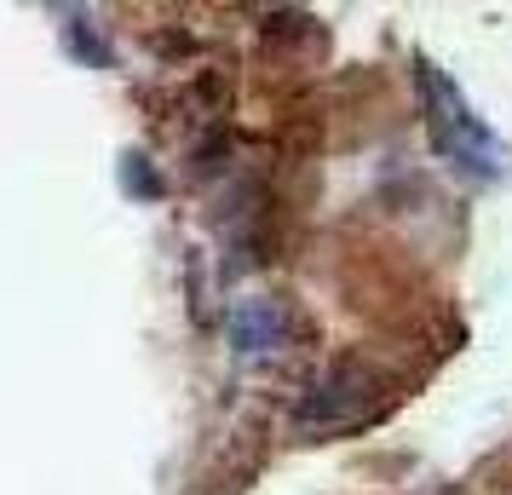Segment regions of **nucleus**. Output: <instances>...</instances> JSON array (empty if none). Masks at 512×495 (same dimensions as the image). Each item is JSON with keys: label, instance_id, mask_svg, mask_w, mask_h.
I'll list each match as a JSON object with an SVG mask.
<instances>
[{"label": "nucleus", "instance_id": "2", "mask_svg": "<svg viewBox=\"0 0 512 495\" xmlns=\"http://www.w3.org/2000/svg\"><path fill=\"white\" fill-rule=\"evenodd\" d=\"M231 334H236V352L259 357V352H277L282 334H288V317L271 300H248V306L231 311Z\"/></svg>", "mask_w": 512, "mask_h": 495}, {"label": "nucleus", "instance_id": "1", "mask_svg": "<svg viewBox=\"0 0 512 495\" xmlns=\"http://www.w3.org/2000/svg\"><path fill=\"white\" fill-rule=\"evenodd\" d=\"M420 104H426V127H432V144H438L449 162L472 167V173H501V150L489 139V127L472 110L455 81H443L438 64H420Z\"/></svg>", "mask_w": 512, "mask_h": 495}, {"label": "nucleus", "instance_id": "3", "mask_svg": "<svg viewBox=\"0 0 512 495\" xmlns=\"http://www.w3.org/2000/svg\"><path fill=\"white\" fill-rule=\"evenodd\" d=\"M363 415V380L357 386H340V380H323V386H311V398L300 403V426L311 432H328V426H346V421H357Z\"/></svg>", "mask_w": 512, "mask_h": 495}]
</instances>
